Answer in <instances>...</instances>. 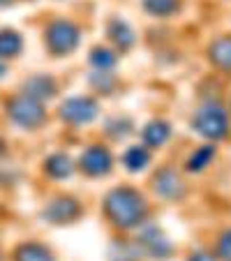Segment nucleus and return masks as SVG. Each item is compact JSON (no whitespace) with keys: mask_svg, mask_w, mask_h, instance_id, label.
<instances>
[{"mask_svg":"<svg viewBox=\"0 0 231 261\" xmlns=\"http://www.w3.org/2000/svg\"><path fill=\"white\" fill-rule=\"evenodd\" d=\"M107 211L116 224L123 227H132L137 222H141L143 213H146V203L132 190H116L111 197L107 199Z\"/></svg>","mask_w":231,"mask_h":261,"instance_id":"nucleus-1","label":"nucleus"},{"mask_svg":"<svg viewBox=\"0 0 231 261\" xmlns=\"http://www.w3.org/2000/svg\"><path fill=\"white\" fill-rule=\"evenodd\" d=\"M10 116L14 118V123L23 125V127H35V125H40L42 118H44L40 102L35 97H28V95L16 97L10 104Z\"/></svg>","mask_w":231,"mask_h":261,"instance_id":"nucleus-2","label":"nucleus"},{"mask_svg":"<svg viewBox=\"0 0 231 261\" xmlns=\"http://www.w3.org/2000/svg\"><path fill=\"white\" fill-rule=\"evenodd\" d=\"M194 127L199 129L201 134H206V137H224L226 132V116L222 109H201L197 114V118H194Z\"/></svg>","mask_w":231,"mask_h":261,"instance_id":"nucleus-3","label":"nucleus"},{"mask_svg":"<svg viewBox=\"0 0 231 261\" xmlns=\"http://www.w3.org/2000/svg\"><path fill=\"white\" fill-rule=\"evenodd\" d=\"M76 42H79V33H76V28H74L72 23L60 21V23H54L49 28V46L56 54H67V51H72L74 46H76Z\"/></svg>","mask_w":231,"mask_h":261,"instance_id":"nucleus-4","label":"nucleus"},{"mask_svg":"<svg viewBox=\"0 0 231 261\" xmlns=\"http://www.w3.org/2000/svg\"><path fill=\"white\" fill-rule=\"evenodd\" d=\"M97 114V107L90 99H69L67 104H63V118L74 120V123H86Z\"/></svg>","mask_w":231,"mask_h":261,"instance_id":"nucleus-5","label":"nucleus"},{"mask_svg":"<svg viewBox=\"0 0 231 261\" xmlns=\"http://www.w3.org/2000/svg\"><path fill=\"white\" fill-rule=\"evenodd\" d=\"M81 167L84 171H88L90 176H99V173H107L111 167V155L102 148H90L86 150V155L81 158Z\"/></svg>","mask_w":231,"mask_h":261,"instance_id":"nucleus-6","label":"nucleus"},{"mask_svg":"<svg viewBox=\"0 0 231 261\" xmlns=\"http://www.w3.org/2000/svg\"><path fill=\"white\" fill-rule=\"evenodd\" d=\"M21 51V37L14 30H0V58H10Z\"/></svg>","mask_w":231,"mask_h":261,"instance_id":"nucleus-7","label":"nucleus"},{"mask_svg":"<svg viewBox=\"0 0 231 261\" xmlns=\"http://www.w3.org/2000/svg\"><path fill=\"white\" fill-rule=\"evenodd\" d=\"M25 95L28 97H51L54 95V81L44 76H35L25 84Z\"/></svg>","mask_w":231,"mask_h":261,"instance_id":"nucleus-8","label":"nucleus"},{"mask_svg":"<svg viewBox=\"0 0 231 261\" xmlns=\"http://www.w3.org/2000/svg\"><path fill=\"white\" fill-rule=\"evenodd\" d=\"M16 261H54V259H51V254L42 245L30 243V245H23L16 252Z\"/></svg>","mask_w":231,"mask_h":261,"instance_id":"nucleus-9","label":"nucleus"},{"mask_svg":"<svg viewBox=\"0 0 231 261\" xmlns=\"http://www.w3.org/2000/svg\"><path fill=\"white\" fill-rule=\"evenodd\" d=\"M155 182H158V190L164 194V197H176V190H181V188H178V185H181V180H178L173 173H169V171H164Z\"/></svg>","mask_w":231,"mask_h":261,"instance_id":"nucleus-10","label":"nucleus"},{"mask_svg":"<svg viewBox=\"0 0 231 261\" xmlns=\"http://www.w3.org/2000/svg\"><path fill=\"white\" fill-rule=\"evenodd\" d=\"M148 153L143 150V148H132L127 155H125V164H127L130 171H139V169H143L148 164Z\"/></svg>","mask_w":231,"mask_h":261,"instance_id":"nucleus-11","label":"nucleus"},{"mask_svg":"<svg viewBox=\"0 0 231 261\" xmlns=\"http://www.w3.org/2000/svg\"><path fill=\"white\" fill-rule=\"evenodd\" d=\"M213 58L222 67H231V40H220L213 46Z\"/></svg>","mask_w":231,"mask_h":261,"instance_id":"nucleus-12","label":"nucleus"},{"mask_svg":"<svg viewBox=\"0 0 231 261\" xmlns=\"http://www.w3.org/2000/svg\"><path fill=\"white\" fill-rule=\"evenodd\" d=\"M46 171H49L51 176H67L69 173V160L63 158V155H56V158H51L49 162H46Z\"/></svg>","mask_w":231,"mask_h":261,"instance_id":"nucleus-13","label":"nucleus"},{"mask_svg":"<svg viewBox=\"0 0 231 261\" xmlns=\"http://www.w3.org/2000/svg\"><path fill=\"white\" fill-rule=\"evenodd\" d=\"M169 137V129L167 125H150V127L146 129V141L152 143V146H160V143H164V139Z\"/></svg>","mask_w":231,"mask_h":261,"instance_id":"nucleus-14","label":"nucleus"},{"mask_svg":"<svg viewBox=\"0 0 231 261\" xmlns=\"http://www.w3.org/2000/svg\"><path fill=\"white\" fill-rule=\"evenodd\" d=\"M211 158H213V148H203V150H199V153L190 160V169L192 171H199V169L206 167V162Z\"/></svg>","mask_w":231,"mask_h":261,"instance_id":"nucleus-15","label":"nucleus"},{"mask_svg":"<svg viewBox=\"0 0 231 261\" xmlns=\"http://www.w3.org/2000/svg\"><path fill=\"white\" fill-rule=\"evenodd\" d=\"M220 250H222V256H224L226 261H231V231L226 233L224 238H222V245H220Z\"/></svg>","mask_w":231,"mask_h":261,"instance_id":"nucleus-16","label":"nucleus"},{"mask_svg":"<svg viewBox=\"0 0 231 261\" xmlns=\"http://www.w3.org/2000/svg\"><path fill=\"white\" fill-rule=\"evenodd\" d=\"M192 261H213L208 254H197V256H192Z\"/></svg>","mask_w":231,"mask_h":261,"instance_id":"nucleus-17","label":"nucleus"},{"mask_svg":"<svg viewBox=\"0 0 231 261\" xmlns=\"http://www.w3.org/2000/svg\"><path fill=\"white\" fill-rule=\"evenodd\" d=\"M12 0H0V5H10Z\"/></svg>","mask_w":231,"mask_h":261,"instance_id":"nucleus-18","label":"nucleus"},{"mask_svg":"<svg viewBox=\"0 0 231 261\" xmlns=\"http://www.w3.org/2000/svg\"><path fill=\"white\" fill-rule=\"evenodd\" d=\"M0 153H3V139H0Z\"/></svg>","mask_w":231,"mask_h":261,"instance_id":"nucleus-19","label":"nucleus"},{"mask_svg":"<svg viewBox=\"0 0 231 261\" xmlns=\"http://www.w3.org/2000/svg\"><path fill=\"white\" fill-rule=\"evenodd\" d=\"M0 72H5V67H3V65H0Z\"/></svg>","mask_w":231,"mask_h":261,"instance_id":"nucleus-20","label":"nucleus"}]
</instances>
